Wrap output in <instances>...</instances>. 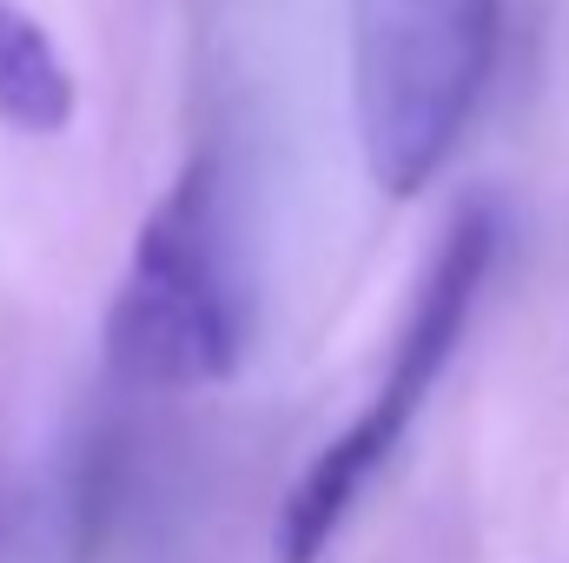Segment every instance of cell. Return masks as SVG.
Listing matches in <instances>:
<instances>
[{"label": "cell", "instance_id": "2", "mask_svg": "<svg viewBox=\"0 0 569 563\" xmlns=\"http://www.w3.org/2000/svg\"><path fill=\"white\" fill-rule=\"evenodd\" d=\"M351 113L378 192H425L463 140L503 33V0H345Z\"/></svg>", "mask_w": 569, "mask_h": 563}, {"label": "cell", "instance_id": "1", "mask_svg": "<svg viewBox=\"0 0 569 563\" xmlns=\"http://www.w3.org/2000/svg\"><path fill=\"white\" fill-rule=\"evenodd\" d=\"M252 292L226 219V172L199 152L146 213L120 292L107 305V365L120 385L186 392L246 358Z\"/></svg>", "mask_w": 569, "mask_h": 563}, {"label": "cell", "instance_id": "3", "mask_svg": "<svg viewBox=\"0 0 569 563\" xmlns=\"http://www.w3.org/2000/svg\"><path fill=\"white\" fill-rule=\"evenodd\" d=\"M497 239H503V226H497V206L490 199H463L450 213L443 239L430 246V259H425L411 318H405V332L391 345V365H385L371 405L358 412L351 431H338L305 464V477L284 491L279 537H272L279 544V563L325 557V544L338 537V524L351 517V504L365 497V484L398 457L405 431L425 412L430 385L443 378V365H450V352H457V338H463V325L477 312V292H483L490 266H497Z\"/></svg>", "mask_w": 569, "mask_h": 563}, {"label": "cell", "instance_id": "4", "mask_svg": "<svg viewBox=\"0 0 569 563\" xmlns=\"http://www.w3.org/2000/svg\"><path fill=\"white\" fill-rule=\"evenodd\" d=\"M73 73L53 47V33L20 7V0H0V120L13 134H60L73 120Z\"/></svg>", "mask_w": 569, "mask_h": 563}]
</instances>
